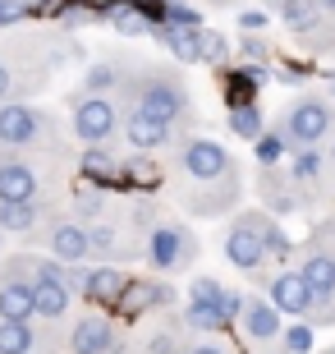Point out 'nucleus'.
<instances>
[{"label":"nucleus","instance_id":"obj_1","mask_svg":"<svg viewBox=\"0 0 335 354\" xmlns=\"http://www.w3.org/2000/svg\"><path fill=\"white\" fill-rule=\"evenodd\" d=\"M166 180H175L180 207L193 216H225L230 207H239V194H244L239 161L202 133H180L170 143Z\"/></svg>","mask_w":335,"mask_h":354},{"label":"nucleus","instance_id":"obj_2","mask_svg":"<svg viewBox=\"0 0 335 354\" xmlns=\"http://www.w3.org/2000/svg\"><path fill=\"white\" fill-rule=\"evenodd\" d=\"M115 97H124L129 106L175 124L180 133L198 124V106H193V92H189V79L175 65H142V60L129 55V69H124V83H119Z\"/></svg>","mask_w":335,"mask_h":354},{"label":"nucleus","instance_id":"obj_3","mask_svg":"<svg viewBox=\"0 0 335 354\" xmlns=\"http://www.w3.org/2000/svg\"><path fill=\"white\" fill-rule=\"evenodd\" d=\"M0 152H23L41 161H65L69 157V133L51 111L32 102H0Z\"/></svg>","mask_w":335,"mask_h":354},{"label":"nucleus","instance_id":"obj_4","mask_svg":"<svg viewBox=\"0 0 335 354\" xmlns=\"http://www.w3.org/2000/svg\"><path fill=\"white\" fill-rule=\"evenodd\" d=\"M198 235L180 216H161L156 225L142 230V263L152 267L156 276H184L198 263Z\"/></svg>","mask_w":335,"mask_h":354},{"label":"nucleus","instance_id":"obj_5","mask_svg":"<svg viewBox=\"0 0 335 354\" xmlns=\"http://www.w3.org/2000/svg\"><path fill=\"white\" fill-rule=\"evenodd\" d=\"M331 120H335V106L326 97H312V92H298L294 102L280 111L276 120V133L285 138V147H322L326 133H331Z\"/></svg>","mask_w":335,"mask_h":354},{"label":"nucleus","instance_id":"obj_6","mask_svg":"<svg viewBox=\"0 0 335 354\" xmlns=\"http://www.w3.org/2000/svg\"><path fill=\"white\" fill-rule=\"evenodd\" d=\"M60 350L65 354H129L124 331L115 327V317L106 308H92V313H78L60 327Z\"/></svg>","mask_w":335,"mask_h":354},{"label":"nucleus","instance_id":"obj_7","mask_svg":"<svg viewBox=\"0 0 335 354\" xmlns=\"http://www.w3.org/2000/svg\"><path fill=\"white\" fill-rule=\"evenodd\" d=\"M69 133L78 143H111L119 133V106L115 97H102V92H69Z\"/></svg>","mask_w":335,"mask_h":354},{"label":"nucleus","instance_id":"obj_8","mask_svg":"<svg viewBox=\"0 0 335 354\" xmlns=\"http://www.w3.org/2000/svg\"><path fill=\"white\" fill-rule=\"evenodd\" d=\"M271 212L262 207H239L234 212L230 230H225V244H220V253H225V263L239 267L244 276L262 272L267 267V244H262V221H267Z\"/></svg>","mask_w":335,"mask_h":354},{"label":"nucleus","instance_id":"obj_9","mask_svg":"<svg viewBox=\"0 0 335 354\" xmlns=\"http://www.w3.org/2000/svg\"><path fill=\"white\" fill-rule=\"evenodd\" d=\"M32 244H41V253L55 263H88V225L69 216L65 207H51L41 216V225L32 230Z\"/></svg>","mask_w":335,"mask_h":354},{"label":"nucleus","instance_id":"obj_10","mask_svg":"<svg viewBox=\"0 0 335 354\" xmlns=\"http://www.w3.org/2000/svg\"><path fill=\"white\" fill-rule=\"evenodd\" d=\"M51 189V171L41 157H23V152H0V203H19V198H41L46 203Z\"/></svg>","mask_w":335,"mask_h":354},{"label":"nucleus","instance_id":"obj_11","mask_svg":"<svg viewBox=\"0 0 335 354\" xmlns=\"http://www.w3.org/2000/svg\"><path fill=\"white\" fill-rule=\"evenodd\" d=\"M175 304V286L170 281H156V276H129L119 286L115 304H111V317H124V322H138V317L156 313V308H170Z\"/></svg>","mask_w":335,"mask_h":354},{"label":"nucleus","instance_id":"obj_12","mask_svg":"<svg viewBox=\"0 0 335 354\" xmlns=\"http://www.w3.org/2000/svg\"><path fill=\"white\" fill-rule=\"evenodd\" d=\"M119 138L129 143V152H156V157H161V152H170V143L180 138V129L124 102L119 106Z\"/></svg>","mask_w":335,"mask_h":354},{"label":"nucleus","instance_id":"obj_13","mask_svg":"<svg viewBox=\"0 0 335 354\" xmlns=\"http://www.w3.org/2000/svg\"><path fill=\"white\" fill-rule=\"evenodd\" d=\"M133 258H142V244H133V235L124 230V225H115L111 216H102V221H88V263H133Z\"/></svg>","mask_w":335,"mask_h":354},{"label":"nucleus","instance_id":"obj_14","mask_svg":"<svg viewBox=\"0 0 335 354\" xmlns=\"http://www.w3.org/2000/svg\"><path fill=\"white\" fill-rule=\"evenodd\" d=\"M0 354H60V327L41 317L0 322Z\"/></svg>","mask_w":335,"mask_h":354},{"label":"nucleus","instance_id":"obj_15","mask_svg":"<svg viewBox=\"0 0 335 354\" xmlns=\"http://www.w3.org/2000/svg\"><path fill=\"white\" fill-rule=\"evenodd\" d=\"M258 198H262V212H271V216H294V212H308L312 207V198L289 180L285 166H262Z\"/></svg>","mask_w":335,"mask_h":354},{"label":"nucleus","instance_id":"obj_16","mask_svg":"<svg viewBox=\"0 0 335 354\" xmlns=\"http://www.w3.org/2000/svg\"><path fill=\"white\" fill-rule=\"evenodd\" d=\"M234 327H239L244 345H271V341H280L285 317H280V308H276L271 299H262V295H244L239 313H234Z\"/></svg>","mask_w":335,"mask_h":354},{"label":"nucleus","instance_id":"obj_17","mask_svg":"<svg viewBox=\"0 0 335 354\" xmlns=\"http://www.w3.org/2000/svg\"><path fill=\"white\" fill-rule=\"evenodd\" d=\"M262 286H267V299L280 308V317H312V290H308V281L298 276V267L271 272Z\"/></svg>","mask_w":335,"mask_h":354},{"label":"nucleus","instance_id":"obj_18","mask_svg":"<svg viewBox=\"0 0 335 354\" xmlns=\"http://www.w3.org/2000/svg\"><path fill=\"white\" fill-rule=\"evenodd\" d=\"M32 313L41 317V322H51V327H65L69 317H74V295H69L65 286V267L55 276H41V281H32Z\"/></svg>","mask_w":335,"mask_h":354},{"label":"nucleus","instance_id":"obj_19","mask_svg":"<svg viewBox=\"0 0 335 354\" xmlns=\"http://www.w3.org/2000/svg\"><path fill=\"white\" fill-rule=\"evenodd\" d=\"M262 83H271V65H258V60H244V65H220V92H225V106L258 102Z\"/></svg>","mask_w":335,"mask_h":354},{"label":"nucleus","instance_id":"obj_20","mask_svg":"<svg viewBox=\"0 0 335 354\" xmlns=\"http://www.w3.org/2000/svg\"><path fill=\"white\" fill-rule=\"evenodd\" d=\"M74 171H78V180L102 184L111 194H124V184H119V157L111 152V143H83Z\"/></svg>","mask_w":335,"mask_h":354},{"label":"nucleus","instance_id":"obj_21","mask_svg":"<svg viewBox=\"0 0 335 354\" xmlns=\"http://www.w3.org/2000/svg\"><path fill=\"white\" fill-rule=\"evenodd\" d=\"M326 166H331V157H326L322 147H294L289 161H285L289 180H294L308 198H322L326 194Z\"/></svg>","mask_w":335,"mask_h":354},{"label":"nucleus","instance_id":"obj_22","mask_svg":"<svg viewBox=\"0 0 335 354\" xmlns=\"http://www.w3.org/2000/svg\"><path fill=\"white\" fill-rule=\"evenodd\" d=\"M119 184H124V194L138 189V194H156L161 184H166V166L156 152H129V157L119 161Z\"/></svg>","mask_w":335,"mask_h":354},{"label":"nucleus","instance_id":"obj_23","mask_svg":"<svg viewBox=\"0 0 335 354\" xmlns=\"http://www.w3.org/2000/svg\"><path fill=\"white\" fill-rule=\"evenodd\" d=\"M129 281V272L115 263H88V286H83V304H92V308H106L111 313V304H115L119 286Z\"/></svg>","mask_w":335,"mask_h":354},{"label":"nucleus","instance_id":"obj_24","mask_svg":"<svg viewBox=\"0 0 335 354\" xmlns=\"http://www.w3.org/2000/svg\"><path fill=\"white\" fill-rule=\"evenodd\" d=\"M46 203L41 198H19V203H0V235H32L46 216Z\"/></svg>","mask_w":335,"mask_h":354},{"label":"nucleus","instance_id":"obj_25","mask_svg":"<svg viewBox=\"0 0 335 354\" xmlns=\"http://www.w3.org/2000/svg\"><path fill=\"white\" fill-rule=\"evenodd\" d=\"M124 69H129V55H106V60H92V65L83 69V92L115 97L119 83H124Z\"/></svg>","mask_w":335,"mask_h":354},{"label":"nucleus","instance_id":"obj_26","mask_svg":"<svg viewBox=\"0 0 335 354\" xmlns=\"http://www.w3.org/2000/svg\"><path fill=\"white\" fill-rule=\"evenodd\" d=\"M65 212H69V216H78L83 225H88V221H102V216H111V189L78 180V189H74V198H69Z\"/></svg>","mask_w":335,"mask_h":354},{"label":"nucleus","instance_id":"obj_27","mask_svg":"<svg viewBox=\"0 0 335 354\" xmlns=\"http://www.w3.org/2000/svg\"><path fill=\"white\" fill-rule=\"evenodd\" d=\"M189 336H193V331L184 327V317L175 313V317L166 322V327H161V331H152L147 341L129 345V354H184V345H189Z\"/></svg>","mask_w":335,"mask_h":354},{"label":"nucleus","instance_id":"obj_28","mask_svg":"<svg viewBox=\"0 0 335 354\" xmlns=\"http://www.w3.org/2000/svg\"><path fill=\"white\" fill-rule=\"evenodd\" d=\"M184 327L193 331V336H225L234 327L230 317L220 313V304H184Z\"/></svg>","mask_w":335,"mask_h":354},{"label":"nucleus","instance_id":"obj_29","mask_svg":"<svg viewBox=\"0 0 335 354\" xmlns=\"http://www.w3.org/2000/svg\"><path fill=\"white\" fill-rule=\"evenodd\" d=\"M23 317H37L32 313V290L23 281L0 276V322H23Z\"/></svg>","mask_w":335,"mask_h":354},{"label":"nucleus","instance_id":"obj_30","mask_svg":"<svg viewBox=\"0 0 335 354\" xmlns=\"http://www.w3.org/2000/svg\"><path fill=\"white\" fill-rule=\"evenodd\" d=\"M225 129H230L234 138L253 143V138L267 129V115H262V106H258V102H248V106H225Z\"/></svg>","mask_w":335,"mask_h":354},{"label":"nucleus","instance_id":"obj_31","mask_svg":"<svg viewBox=\"0 0 335 354\" xmlns=\"http://www.w3.org/2000/svg\"><path fill=\"white\" fill-rule=\"evenodd\" d=\"M230 37L225 32H216V28H198V65H211V69H220V65H230Z\"/></svg>","mask_w":335,"mask_h":354},{"label":"nucleus","instance_id":"obj_32","mask_svg":"<svg viewBox=\"0 0 335 354\" xmlns=\"http://www.w3.org/2000/svg\"><path fill=\"white\" fill-rule=\"evenodd\" d=\"M262 244H267V263H294V258H298V244L276 225V216L262 221Z\"/></svg>","mask_w":335,"mask_h":354},{"label":"nucleus","instance_id":"obj_33","mask_svg":"<svg viewBox=\"0 0 335 354\" xmlns=\"http://www.w3.org/2000/svg\"><path fill=\"white\" fill-rule=\"evenodd\" d=\"M253 152H258V166H280V161L289 157V147H285V138L276 129H262L258 138H253Z\"/></svg>","mask_w":335,"mask_h":354},{"label":"nucleus","instance_id":"obj_34","mask_svg":"<svg viewBox=\"0 0 335 354\" xmlns=\"http://www.w3.org/2000/svg\"><path fill=\"white\" fill-rule=\"evenodd\" d=\"M51 24H60V28L97 24V0H65V5H60V14H55Z\"/></svg>","mask_w":335,"mask_h":354},{"label":"nucleus","instance_id":"obj_35","mask_svg":"<svg viewBox=\"0 0 335 354\" xmlns=\"http://www.w3.org/2000/svg\"><path fill=\"white\" fill-rule=\"evenodd\" d=\"M280 345L285 354H312V322H289V327H280Z\"/></svg>","mask_w":335,"mask_h":354},{"label":"nucleus","instance_id":"obj_36","mask_svg":"<svg viewBox=\"0 0 335 354\" xmlns=\"http://www.w3.org/2000/svg\"><path fill=\"white\" fill-rule=\"evenodd\" d=\"M161 216H166V212H161V203H152V198H133L129 203V230H138V235L147 225H156Z\"/></svg>","mask_w":335,"mask_h":354},{"label":"nucleus","instance_id":"obj_37","mask_svg":"<svg viewBox=\"0 0 335 354\" xmlns=\"http://www.w3.org/2000/svg\"><path fill=\"white\" fill-rule=\"evenodd\" d=\"M161 24H175V28H198V24H202V10H193L189 0H170V5H161Z\"/></svg>","mask_w":335,"mask_h":354},{"label":"nucleus","instance_id":"obj_38","mask_svg":"<svg viewBox=\"0 0 335 354\" xmlns=\"http://www.w3.org/2000/svg\"><path fill=\"white\" fill-rule=\"evenodd\" d=\"M32 14H37V5H32V0H0V32H10V28L28 24Z\"/></svg>","mask_w":335,"mask_h":354},{"label":"nucleus","instance_id":"obj_39","mask_svg":"<svg viewBox=\"0 0 335 354\" xmlns=\"http://www.w3.org/2000/svg\"><path fill=\"white\" fill-rule=\"evenodd\" d=\"M225 286H220L216 276H193L189 281V304H220Z\"/></svg>","mask_w":335,"mask_h":354},{"label":"nucleus","instance_id":"obj_40","mask_svg":"<svg viewBox=\"0 0 335 354\" xmlns=\"http://www.w3.org/2000/svg\"><path fill=\"white\" fill-rule=\"evenodd\" d=\"M239 55L244 60H258V65H271V41L262 32H244L239 37Z\"/></svg>","mask_w":335,"mask_h":354},{"label":"nucleus","instance_id":"obj_41","mask_svg":"<svg viewBox=\"0 0 335 354\" xmlns=\"http://www.w3.org/2000/svg\"><path fill=\"white\" fill-rule=\"evenodd\" d=\"M184 354H234V350H225V345H220V336H189Z\"/></svg>","mask_w":335,"mask_h":354},{"label":"nucleus","instance_id":"obj_42","mask_svg":"<svg viewBox=\"0 0 335 354\" xmlns=\"http://www.w3.org/2000/svg\"><path fill=\"white\" fill-rule=\"evenodd\" d=\"M239 28H244V32H267L271 28V10H244L239 14Z\"/></svg>","mask_w":335,"mask_h":354},{"label":"nucleus","instance_id":"obj_43","mask_svg":"<svg viewBox=\"0 0 335 354\" xmlns=\"http://www.w3.org/2000/svg\"><path fill=\"white\" fill-rule=\"evenodd\" d=\"M0 102H19L14 97V79H10V65L0 60Z\"/></svg>","mask_w":335,"mask_h":354},{"label":"nucleus","instance_id":"obj_44","mask_svg":"<svg viewBox=\"0 0 335 354\" xmlns=\"http://www.w3.org/2000/svg\"><path fill=\"white\" fill-rule=\"evenodd\" d=\"M322 152L335 161V120H331V133H326V143H322Z\"/></svg>","mask_w":335,"mask_h":354},{"label":"nucleus","instance_id":"obj_45","mask_svg":"<svg viewBox=\"0 0 335 354\" xmlns=\"http://www.w3.org/2000/svg\"><path fill=\"white\" fill-rule=\"evenodd\" d=\"M202 5H216V10H230V5H244V0H202Z\"/></svg>","mask_w":335,"mask_h":354},{"label":"nucleus","instance_id":"obj_46","mask_svg":"<svg viewBox=\"0 0 335 354\" xmlns=\"http://www.w3.org/2000/svg\"><path fill=\"white\" fill-rule=\"evenodd\" d=\"M312 5H317L322 14H335V0H312Z\"/></svg>","mask_w":335,"mask_h":354},{"label":"nucleus","instance_id":"obj_47","mask_svg":"<svg viewBox=\"0 0 335 354\" xmlns=\"http://www.w3.org/2000/svg\"><path fill=\"white\" fill-rule=\"evenodd\" d=\"M285 5H298V0H267V10H285Z\"/></svg>","mask_w":335,"mask_h":354},{"label":"nucleus","instance_id":"obj_48","mask_svg":"<svg viewBox=\"0 0 335 354\" xmlns=\"http://www.w3.org/2000/svg\"><path fill=\"white\" fill-rule=\"evenodd\" d=\"M326 88H331V97H335V69H331V74H326Z\"/></svg>","mask_w":335,"mask_h":354},{"label":"nucleus","instance_id":"obj_49","mask_svg":"<svg viewBox=\"0 0 335 354\" xmlns=\"http://www.w3.org/2000/svg\"><path fill=\"white\" fill-rule=\"evenodd\" d=\"M0 244H5V235H0Z\"/></svg>","mask_w":335,"mask_h":354},{"label":"nucleus","instance_id":"obj_50","mask_svg":"<svg viewBox=\"0 0 335 354\" xmlns=\"http://www.w3.org/2000/svg\"><path fill=\"white\" fill-rule=\"evenodd\" d=\"M326 354H335V350H326Z\"/></svg>","mask_w":335,"mask_h":354}]
</instances>
